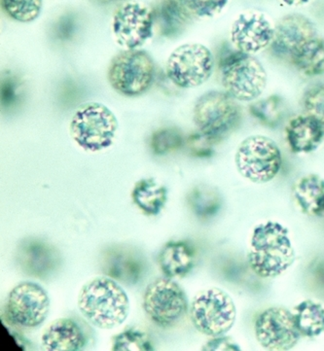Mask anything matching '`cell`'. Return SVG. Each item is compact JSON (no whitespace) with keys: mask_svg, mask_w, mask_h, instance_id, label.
I'll return each instance as SVG.
<instances>
[{"mask_svg":"<svg viewBox=\"0 0 324 351\" xmlns=\"http://www.w3.org/2000/svg\"><path fill=\"white\" fill-rule=\"evenodd\" d=\"M79 311L100 329H113L127 319L130 300L117 281L109 276H97L83 286L78 295Z\"/></svg>","mask_w":324,"mask_h":351,"instance_id":"cell-1","label":"cell"},{"mask_svg":"<svg viewBox=\"0 0 324 351\" xmlns=\"http://www.w3.org/2000/svg\"><path fill=\"white\" fill-rule=\"evenodd\" d=\"M295 261V251L283 225L267 222L255 228L251 237L248 263L263 278L281 276Z\"/></svg>","mask_w":324,"mask_h":351,"instance_id":"cell-2","label":"cell"},{"mask_svg":"<svg viewBox=\"0 0 324 351\" xmlns=\"http://www.w3.org/2000/svg\"><path fill=\"white\" fill-rule=\"evenodd\" d=\"M219 69L225 92L238 101H256L267 88V71L255 55L236 50L223 58Z\"/></svg>","mask_w":324,"mask_h":351,"instance_id":"cell-3","label":"cell"},{"mask_svg":"<svg viewBox=\"0 0 324 351\" xmlns=\"http://www.w3.org/2000/svg\"><path fill=\"white\" fill-rule=\"evenodd\" d=\"M241 119L242 109L238 101L220 90L202 95L193 109V121L198 131L214 143L236 130Z\"/></svg>","mask_w":324,"mask_h":351,"instance_id":"cell-4","label":"cell"},{"mask_svg":"<svg viewBox=\"0 0 324 351\" xmlns=\"http://www.w3.org/2000/svg\"><path fill=\"white\" fill-rule=\"evenodd\" d=\"M117 129L113 111L99 102L79 106L69 127L72 139L88 152H100L113 145Z\"/></svg>","mask_w":324,"mask_h":351,"instance_id":"cell-5","label":"cell"},{"mask_svg":"<svg viewBox=\"0 0 324 351\" xmlns=\"http://www.w3.org/2000/svg\"><path fill=\"white\" fill-rule=\"evenodd\" d=\"M235 164L242 178L257 184L276 178L283 166L279 146L264 136H251L242 141L235 155Z\"/></svg>","mask_w":324,"mask_h":351,"instance_id":"cell-6","label":"cell"},{"mask_svg":"<svg viewBox=\"0 0 324 351\" xmlns=\"http://www.w3.org/2000/svg\"><path fill=\"white\" fill-rule=\"evenodd\" d=\"M189 313L196 329L212 338L224 336L236 322L234 301L227 293L216 287L198 293Z\"/></svg>","mask_w":324,"mask_h":351,"instance_id":"cell-7","label":"cell"},{"mask_svg":"<svg viewBox=\"0 0 324 351\" xmlns=\"http://www.w3.org/2000/svg\"><path fill=\"white\" fill-rule=\"evenodd\" d=\"M107 78L111 87L119 94L139 97L152 86L155 64L144 51L126 50L111 60Z\"/></svg>","mask_w":324,"mask_h":351,"instance_id":"cell-8","label":"cell"},{"mask_svg":"<svg viewBox=\"0 0 324 351\" xmlns=\"http://www.w3.org/2000/svg\"><path fill=\"white\" fill-rule=\"evenodd\" d=\"M213 69V55L202 44L179 46L167 62V77L183 89H193L206 83L211 77Z\"/></svg>","mask_w":324,"mask_h":351,"instance_id":"cell-9","label":"cell"},{"mask_svg":"<svg viewBox=\"0 0 324 351\" xmlns=\"http://www.w3.org/2000/svg\"><path fill=\"white\" fill-rule=\"evenodd\" d=\"M142 306L156 325L169 328L186 315L188 301L181 286L165 276L157 278L146 287Z\"/></svg>","mask_w":324,"mask_h":351,"instance_id":"cell-10","label":"cell"},{"mask_svg":"<svg viewBox=\"0 0 324 351\" xmlns=\"http://www.w3.org/2000/svg\"><path fill=\"white\" fill-rule=\"evenodd\" d=\"M6 317L15 326L34 329L45 322L50 311V300L42 286L25 281L11 290L5 301Z\"/></svg>","mask_w":324,"mask_h":351,"instance_id":"cell-11","label":"cell"},{"mask_svg":"<svg viewBox=\"0 0 324 351\" xmlns=\"http://www.w3.org/2000/svg\"><path fill=\"white\" fill-rule=\"evenodd\" d=\"M154 13L139 2H127L114 14V37L121 47L137 50L153 36Z\"/></svg>","mask_w":324,"mask_h":351,"instance_id":"cell-12","label":"cell"},{"mask_svg":"<svg viewBox=\"0 0 324 351\" xmlns=\"http://www.w3.org/2000/svg\"><path fill=\"white\" fill-rule=\"evenodd\" d=\"M276 24L265 13L244 11L238 15L230 29V40L235 49L256 55L271 47Z\"/></svg>","mask_w":324,"mask_h":351,"instance_id":"cell-13","label":"cell"},{"mask_svg":"<svg viewBox=\"0 0 324 351\" xmlns=\"http://www.w3.org/2000/svg\"><path fill=\"white\" fill-rule=\"evenodd\" d=\"M255 336L266 350H289L297 345L301 334L293 313L286 308H271L256 319Z\"/></svg>","mask_w":324,"mask_h":351,"instance_id":"cell-14","label":"cell"},{"mask_svg":"<svg viewBox=\"0 0 324 351\" xmlns=\"http://www.w3.org/2000/svg\"><path fill=\"white\" fill-rule=\"evenodd\" d=\"M316 25L302 14H288L276 24L272 52L279 58L289 59L303 43L318 36Z\"/></svg>","mask_w":324,"mask_h":351,"instance_id":"cell-15","label":"cell"},{"mask_svg":"<svg viewBox=\"0 0 324 351\" xmlns=\"http://www.w3.org/2000/svg\"><path fill=\"white\" fill-rule=\"evenodd\" d=\"M21 268L29 276L45 278L60 264L58 251L39 239H27L18 250Z\"/></svg>","mask_w":324,"mask_h":351,"instance_id":"cell-16","label":"cell"},{"mask_svg":"<svg viewBox=\"0 0 324 351\" xmlns=\"http://www.w3.org/2000/svg\"><path fill=\"white\" fill-rule=\"evenodd\" d=\"M143 258L129 247H113L106 251L102 269L106 276L125 285H136L144 273Z\"/></svg>","mask_w":324,"mask_h":351,"instance_id":"cell-17","label":"cell"},{"mask_svg":"<svg viewBox=\"0 0 324 351\" xmlns=\"http://www.w3.org/2000/svg\"><path fill=\"white\" fill-rule=\"evenodd\" d=\"M286 138L293 153L309 154L323 143L324 125L308 114L295 116L286 125Z\"/></svg>","mask_w":324,"mask_h":351,"instance_id":"cell-18","label":"cell"},{"mask_svg":"<svg viewBox=\"0 0 324 351\" xmlns=\"http://www.w3.org/2000/svg\"><path fill=\"white\" fill-rule=\"evenodd\" d=\"M87 343L80 325L71 318H60L45 330L41 345L47 351H77Z\"/></svg>","mask_w":324,"mask_h":351,"instance_id":"cell-19","label":"cell"},{"mask_svg":"<svg viewBox=\"0 0 324 351\" xmlns=\"http://www.w3.org/2000/svg\"><path fill=\"white\" fill-rule=\"evenodd\" d=\"M197 254L192 243L186 241H170L159 254V265L167 278H183L195 268Z\"/></svg>","mask_w":324,"mask_h":351,"instance_id":"cell-20","label":"cell"},{"mask_svg":"<svg viewBox=\"0 0 324 351\" xmlns=\"http://www.w3.org/2000/svg\"><path fill=\"white\" fill-rule=\"evenodd\" d=\"M153 13L156 27L165 37L181 34L193 16L184 0H161Z\"/></svg>","mask_w":324,"mask_h":351,"instance_id":"cell-21","label":"cell"},{"mask_svg":"<svg viewBox=\"0 0 324 351\" xmlns=\"http://www.w3.org/2000/svg\"><path fill=\"white\" fill-rule=\"evenodd\" d=\"M293 196L305 215H324V179L318 174H308L301 178L293 188Z\"/></svg>","mask_w":324,"mask_h":351,"instance_id":"cell-22","label":"cell"},{"mask_svg":"<svg viewBox=\"0 0 324 351\" xmlns=\"http://www.w3.org/2000/svg\"><path fill=\"white\" fill-rule=\"evenodd\" d=\"M290 64L307 77L324 74V38L318 36L299 46L288 59Z\"/></svg>","mask_w":324,"mask_h":351,"instance_id":"cell-23","label":"cell"},{"mask_svg":"<svg viewBox=\"0 0 324 351\" xmlns=\"http://www.w3.org/2000/svg\"><path fill=\"white\" fill-rule=\"evenodd\" d=\"M134 203L148 215H159L167 201V190L155 179L144 178L137 182L132 192Z\"/></svg>","mask_w":324,"mask_h":351,"instance_id":"cell-24","label":"cell"},{"mask_svg":"<svg viewBox=\"0 0 324 351\" xmlns=\"http://www.w3.org/2000/svg\"><path fill=\"white\" fill-rule=\"evenodd\" d=\"M293 315L301 336L314 338L324 332V308L321 304L312 300L301 302Z\"/></svg>","mask_w":324,"mask_h":351,"instance_id":"cell-25","label":"cell"},{"mask_svg":"<svg viewBox=\"0 0 324 351\" xmlns=\"http://www.w3.org/2000/svg\"><path fill=\"white\" fill-rule=\"evenodd\" d=\"M248 112L259 124L275 129L284 119L286 101L281 95H271L251 102L248 106Z\"/></svg>","mask_w":324,"mask_h":351,"instance_id":"cell-26","label":"cell"},{"mask_svg":"<svg viewBox=\"0 0 324 351\" xmlns=\"http://www.w3.org/2000/svg\"><path fill=\"white\" fill-rule=\"evenodd\" d=\"M187 203L197 217L209 219L218 215L220 210L222 197L216 188L200 184L189 192Z\"/></svg>","mask_w":324,"mask_h":351,"instance_id":"cell-27","label":"cell"},{"mask_svg":"<svg viewBox=\"0 0 324 351\" xmlns=\"http://www.w3.org/2000/svg\"><path fill=\"white\" fill-rule=\"evenodd\" d=\"M1 5L13 20L30 23L40 15L43 0H1Z\"/></svg>","mask_w":324,"mask_h":351,"instance_id":"cell-28","label":"cell"},{"mask_svg":"<svg viewBox=\"0 0 324 351\" xmlns=\"http://www.w3.org/2000/svg\"><path fill=\"white\" fill-rule=\"evenodd\" d=\"M305 114L312 116L324 125V83L312 84L301 99Z\"/></svg>","mask_w":324,"mask_h":351,"instance_id":"cell-29","label":"cell"},{"mask_svg":"<svg viewBox=\"0 0 324 351\" xmlns=\"http://www.w3.org/2000/svg\"><path fill=\"white\" fill-rule=\"evenodd\" d=\"M114 351H150L152 343L148 335L137 330H127L113 338Z\"/></svg>","mask_w":324,"mask_h":351,"instance_id":"cell-30","label":"cell"},{"mask_svg":"<svg viewBox=\"0 0 324 351\" xmlns=\"http://www.w3.org/2000/svg\"><path fill=\"white\" fill-rule=\"evenodd\" d=\"M183 137L176 129H163L154 132L151 137V149L155 154L165 155L183 145Z\"/></svg>","mask_w":324,"mask_h":351,"instance_id":"cell-31","label":"cell"},{"mask_svg":"<svg viewBox=\"0 0 324 351\" xmlns=\"http://www.w3.org/2000/svg\"><path fill=\"white\" fill-rule=\"evenodd\" d=\"M189 10L195 17L212 19L224 11L229 0H184Z\"/></svg>","mask_w":324,"mask_h":351,"instance_id":"cell-32","label":"cell"},{"mask_svg":"<svg viewBox=\"0 0 324 351\" xmlns=\"http://www.w3.org/2000/svg\"><path fill=\"white\" fill-rule=\"evenodd\" d=\"M310 273L316 285H318L321 289H324V255L312 262Z\"/></svg>","mask_w":324,"mask_h":351,"instance_id":"cell-33","label":"cell"},{"mask_svg":"<svg viewBox=\"0 0 324 351\" xmlns=\"http://www.w3.org/2000/svg\"><path fill=\"white\" fill-rule=\"evenodd\" d=\"M204 350H239L238 346L235 345L230 339L223 338V336L216 337L211 341H209V343L205 346Z\"/></svg>","mask_w":324,"mask_h":351,"instance_id":"cell-34","label":"cell"},{"mask_svg":"<svg viewBox=\"0 0 324 351\" xmlns=\"http://www.w3.org/2000/svg\"><path fill=\"white\" fill-rule=\"evenodd\" d=\"M284 4L291 7H301L308 5L312 0H281Z\"/></svg>","mask_w":324,"mask_h":351,"instance_id":"cell-35","label":"cell"},{"mask_svg":"<svg viewBox=\"0 0 324 351\" xmlns=\"http://www.w3.org/2000/svg\"><path fill=\"white\" fill-rule=\"evenodd\" d=\"M104 2H114V1H120V0H102Z\"/></svg>","mask_w":324,"mask_h":351,"instance_id":"cell-36","label":"cell"}]
</instances>
